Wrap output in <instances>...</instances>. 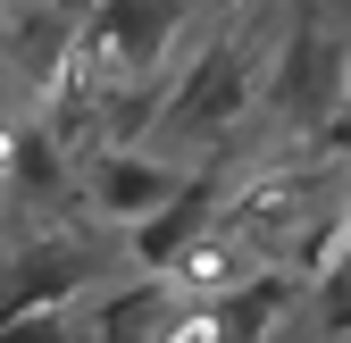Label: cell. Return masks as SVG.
<instances>
[{
  "label": "cell",
  "instance_id": "1",
  "mask_svg": "<svg viewBox=\"0 0 351 343\" xmlns=\"http://www.w3.org/2000/svg\"><path fill=\"white\" fill-rule=\"evenodd\" d=\"M259 67L251 59V42L243 34H217L209 51L193 59V75H184V93H176L167 109H159V134H176V143H209L217 126H234L243 109H251V93H259Z\"/></svg>",
  "mask_w": 351,
  "mask_h": 343
},
{
  "label": "cell",
  "instance_id": "2",
  "mask_svg": "<svg viewBox=\"0 0 351 343\" xmlns=\"http://www.w3.org/2000/svg\"><path fill=\"white\" fill-rule=\"evenodd\" d=\"M343 75H351V51H343L326 25L301 17V25L285 34V59L259 75V93H268V109H276L285 126H326V109L343 101Z\"/></svg>",
  "mask_w": 351,
  "mask_h": 343
},
{
  "label": "cell",
  "instance_id": "3",
  "mask_svg": "<svg viewBox=\"0 0 351 343\" xmlns=\"http://www.w3.org/2000/svg\"><path fill=\"white\" fill-rule=\"evenodd\" d=\"M101 276V243L84 235H42L25 251L0 260V318H25V310H67L75 293H93Z\"/></svg>",
  "mask_w": 351,
  "mask_h": 343
},
{
  "label": "cell",
  "instance_id": "4",
  "mask_svg": "<svg viewBox=\"0 0 351 343\" xmlns=\"http://www.w3.org/2000/svg\"><path fill=\"white\" fill-rule=\"evenodd\" d=\"M217 209H226V176H217V167H209V176H184L151 218H134V268H143V276H167L176 251H193V243L209 235Z\"/></svg>",
  "mask_w": 351,
  "mask_h": 343
},
{
  "label": "cell",
  "instance_id": "5",
  "mask_svg": "<svg viewBox=\"0 0 351 343\" xmlns=\"http://www.w3.org/2000/svg\"><path fill=\"white\" fill-rule=\"evenodd\" d=\"M184 25V0H101L93 25L75 34V59H109V67H151L167 51V34Z\"/></svg>",
  "mask_w": 351,
  "mask_h": 343
},
{
  "label": "cell",
  "instance_id": "6",
  "mask_svg": "<svg viewBox=\"0 0 351 343\" xmlns=\"http://www.w3.org/2000/svg\"><path fill=\"white\" fill-rule=\"evenodd\" d=\"M285 310H293V268H251L226 293H209V335L217 343H268Z\"/></svg>",
  "mask_w": 351,
  "mask_h": 343
},
{
  "label": "cell",
  "instance_id": "7",
  "mask_svg": "<svg viewBox=\"0 0 351 343\" xmlns=\"http://www.w3.org/2000/svg\"><path fill=\"white\" fill-rule=\"evenodd\" d=\"M184 185V176H167V167H151L143 151H109V159H93V209L101 218H151V209Z\"/></svg>",
  "mask_w": 351,
  "mask_h": 343
},
{
  "label": "cell",
  "instance_id": "8",
  "mask_svg": "<svg viewBox=\"0 0 351 343\" xmlns=\"http://www.w3.org/2000/svg\"><path fill=\"white\" fill-rule=\"evenodd\" d=\"M176 310V285L167 276H143V285H125V293H101V310H93V343H151Z\"/></svg>",
  "mask_w": 351,
  "mask_h": 343
},
{
  "label": "cell",
  "instance_id": "9",
  "mask_svg": "<svg viewBox=\"0 0 351 343\" xmlns=\"http://www.w3.org/2000/svg\"><path fill=\"white\" fill-rule=\"evenodd\" d=\"M318 318H326V335H351V243H335L318 268Z\"/></svg>",
  "mask_w": 351,
  "mask_h": 343
},
{
  "label": "cell",
  "instance_id": "10",
  "mask_svg": "<svg viewBox=\"0 0 351 343\" xmlns=\"http://www.w3.org/2000/svg\"><path fill=\"white\" fill-rule=\"evenodd\" d=\"M318 143L335 151V159H351V75H343V101L326 109V126H318Z\"/></svg>",
  "mask_w": 351,
  "mask_h": 343
},
{
  "label": "cell",
  "instance_id": "11",
  "mask_svg": "<svg viewBox=\"0 0 351 343\" xmlns=\"http://www.w3.org/2000/svg\"><path fill=\"white\" fill-rule=\"evenodd\" d=\"M0 9H9V0H0Z\"/></svg>",
  "mask_w": 351,
  "mask_h": 343
}]
</instances>
